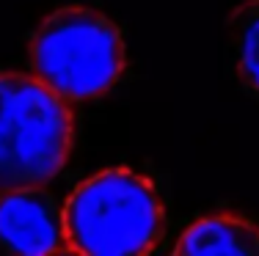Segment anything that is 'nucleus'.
Listing matches in <instances>:
<instances>
[{
	"label": "nucleus",
	"mask_w": 259,
	"mask_h": 256,
	"mask_svg": "<svg viewBox=\"0 0 259 256\" xmlns=\"http://www.w3.org/2000/svg\"><path fill=\"white\" fill-rule=\"evenodd\" d=\"M66 251L89 256L149 253L163 237V207L146 176L108 168L80 182L64 210Z\"/></svg>",
	"instance_id": "nucleus-1"
},
{
	"label": "nucleus",
	"mask_w": 259,
	"mask_h": 256,
	"mask_svg": "<svg viewBox=\"0 0 259 256\" xmlns=\"http://www.w3.org/2000/svg\"><path fill=\"white\" fill-rule=\"evenodd\" d=\"M75 119L50 85L0 72V193L45 187L64 168Z\"/></svg>",
	"instance_id": "nucleus-2"
},
{
	"label": "nucleus",
	"mask_w": 259,
	"mask_h": 256,
	"mask_svg": "<svg viewBox=\"0 0 259 256\" xmlns=\"http://www.w3.org/2000/svg\"><path fill=\"white\" fill-rule=\"evenodd\" d=\"M30 64L36 77L64 99H94L124 72V41L100 11L66 6L39 25L30 41Z\"/></svg>",
	"instance_id": "nucleus-3"
},
{
	"label": "nucleus",
	"mask_w": 259,
	"mask_h": 256,
	"mask_svg": "<svg viewBox=\"0 0 259 256\" xmlns=\"http://www.w3.org/2000/svg\"><path fill=\"white\" fill-rule=\"evenodd\" d=\"M0 248L9 253L66 251L64 215L41 187H17L0 193Z\"/></svg>",
	"instance_id": "nucleus-4"
},
{
	"label": "nucleus",
	"mask_w": 259,
	"mask_h": 256,
	"mask_svg": "<svg viewBox=\"0 0 259 256\" xmlns=\"http://www.w3.org/2000/svg\"><path fill=\"white\" fill-rule=\"evenodd\" d=\"M180 256H259V226L234 215H212L185 229Z\"/></svg>",
	"instance_id": "nucleus-5"
},
{
	"label": "nucleus",
	"mask_w": 259,
	"mask_h": 256,
	"mask_svg": "<svg viewBox=\"0 0 259 256\" xmlns=\"http://www.w3.org/2000/svg\"><path fill=\"white\" fill-rule=\"evenodd\" d=\"M237 50V69L248 88L259 94V3H245L229 20Z\"/></svg>",
	"instance_id": "nucleus-6"
}]
</instances>
